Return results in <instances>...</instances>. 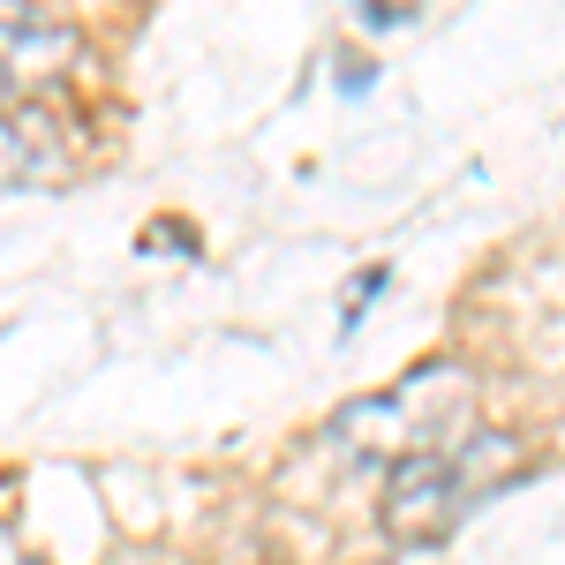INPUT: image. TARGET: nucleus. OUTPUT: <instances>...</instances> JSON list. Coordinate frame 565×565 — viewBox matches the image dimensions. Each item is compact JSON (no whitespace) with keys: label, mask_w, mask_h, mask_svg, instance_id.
I'll return each instance as SVG.
<instances>
[{"label":"nucleus","mask_w":565,"mask_h":565,"mask_svg":"<svg viewBox=\"0 0 565 565\" xmlns=\"http://www.w3.org/2000/svg\"><path fill=\"white\" fill-rule=\"evenodd\" d=\"M513 476H521V445L498 430L445 445V452H407L385 482V535L392 543H437Z\"/></svg>","instance_id":"obj_1"},{"label":"nucleus","mask_w":565,"mask_h":565,"mask_svg":"<svg viewBox=\"0 0 565 565\" xmlns=\"http://www.w3.org/2000/svg\"><path fill=\"white\" fill-rule=\"evenodd\" d=\"M76 68V31L39 0H0V106H39Z\"/></svg>","instance_id":"obj_2"},{"label":"nucleus","mask_w":565,"mask_h":565,"mask_svg":"<svg viewBox=\"0 0 565 565\" xmlns=\"http://www.w3.org/2000/svg\"><path fill=\"white\" fill-rule=\"evenodd\" d=\"M45 167H61L53 114L45 106H0V181H31Z\"/></svg>","instance_id":"obj_3"},{"label":"nucleus","mask_w":565,"mask_h":565,"mask_svg":"<svg viewBox=\"0 0 565 565\" xmlns=\"http://www.w3.org/2000/svg\"><path fill=\"white\" fill-rule=\"evenodd\" d=\"M0 565H45V558H39V551H31V543H23L8 521H0Z\"/></svg>","instance_id":"obj_4"}]
</instances>
